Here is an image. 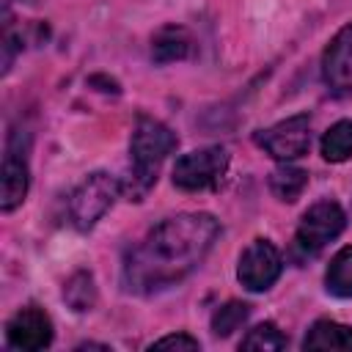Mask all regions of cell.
Segmentation results:
<instances>
[{
	"mask_svg": "<svg viewBox=\"0 0 352 352\" xmlns=\"http://www.w3.org/2000/svg\"><path fill=\"white\" fill-rule=\"evenodd\" d=\"M220 234L209 212H182L154 226L124 258V283L135 294H154L201 267Z\"/></svg>",
	"mask_w": 352,
	"mask_h": 352,
	"instance_id": "cell-1",
	"label": "cell"
},
{
	"mask_svg": "<svg viewBox=\"0 0 352 352\" xmlns=\"http://www.w3.org/2000/svg\"><path fill=\"white\" fill-rule=\"evenodd\" d=\"M6 341L14 349L22 352H36V349H47L52 344V319L36 308V305H25L19 308L8 324H6Z\"/></svg>",
	"mask_w": 352,
	"mask_h": 352,
	"instance_id": "cell-8",
	"label": "cell"
},
{
	"mask_svg": "<svg viewBox=\"0 0 352 352\" xmlns=\"http://www.w3.org/2000/svg\"><path fill=\"white\" fill-rule=\"evenodd\" d=\"M302 349H333V352H352V327L333 322V319H319L308 327L302 338Z\"/></svg>",
	"mask_w": 352,
	"mask_h": 352,
	"instance_id": "cell-12",
	"label": "cell"
},
{
	"mask_svg": "<svg viewBox=\"0 0 352 352\" xmlns=\"http://www.w3.org/2000/svg\"><path fill=\"white\" fill-rule=\"evenodd\" d=\"M8 3H11V0H3V8H8Z\"/></svg>",
	"mask_w": 352,
	"mask_h": 352,
	"instance_id": "cell-20",
	"label": "cell"
},
{
	"mask_svg": "<svg viewBox=\"0 0 352 352\" xmlns=\"http://www.w3.org/2000/svg\"><path fill=\"white\" fill-rule=\"evenodd\" d=\"M256 143L275 160L289 162L302 157L311 148V116L308 113H297L289 116L267 129L256 132Z\"/></svg>",
	"mask_w": 352,
	"mask_h": 352,
	"instance_id": "cell-6",
	"label": "cell"
},
{
	"mask_svg": "<svg viewBox=\"0 0 352 352\" xmlns=\"http://www.w3.org/2000/svg\"><path fill=\"white\" fill-rule=\"evenodd\" d=\"M228 170V151L223 146H204L187 151L173 165V184L184 192L217 187Z\"/></svg>",
	"mask_w": 352,
	"mask_h": 352,
	"instance_id": "cell-5",
	"label": "cell"
},
{
	"mask_svg": "<svg viewBox=\"0 0 352 352\" xmlns=\"http://www.w3.org/2000/svg\"><path fill=\"white\" fill-rule=\"evenodd\" d=\"M280 272H283L280 250L264 236L253 239L242 250L236 264V278L248 292H267L280 278Z\"/></svg>",
	"mask_w": 352,
	"mask_h": 352,
	"instance_id": "cell-7",
	"label": "cell"
},
{
	"mask_svg": "<svg viewBox=\"0 0 352 352\" xmlns=\"http://www.w3.org/2000/svg\"><path fill=\"white\" fill-rule=\"evenodd\" d=\"M121 192V184L110 176V173H91L88 179H82L77 184V190L69 198V220L77 231H91L102 214L116 204Z\"/></svg>",
	"mask_w": 352,
	"mask_h": 352,
	"instance_id": "cell-4",
	"label": "cell"
},
{
	"mask_svg": "<svg viewBox=\"0 0 352 352\" xmlns=\"http://www.w3.org/2000/svg\"><path fill=\"white\" fill-rule=\"evenodd\" d=\"M242 349H258V352H275L286 346V336L278 330V324L272 322H261L256 327L248 330V336L239 341Z\"/></svg>",
	"mask_w": 352,
	"mask_h": 352,
	"instance_id": "cell-18",
	"label": "cell"
},
{
	"mask_svg": "<svg viewBox=\"0 0 352 352\" xmlns=\"http://www.w3.org/2000/svg\"><path fill=\"white\" fill-rule=\"evenodd\" d=\"M322 77L330 91L352 94V22L330 38L322 55Z\"/></svg>",
	"mask_w": 352,
	"mask_h": 352,
	"instance_id": "cell-9",
	"label": "cell"
},
{
	"mask_svg": "<svg viewBox=\"0 0 352 352\" xmlns=\"http://www.w3.org/2000/svg\"><path fill=\"white\" fill-rule=\"evenodd\" d=\"M192 52V36L182 25H165L151 38V58L157 63H173L184 60Z\"/></svg>",
	"mask_w": 352,
	"mask_h": 352,
	"instance_id": "cell-11",
	"label": "cell"
},
{
	"mask_svg": "<svg viewBox=\"0 0 352 352\" xmlns=\"http://www.w3.org/2000/svg\"><path fill=\"white\" fill-rule=\"evenodd\" d=\"M176 135L157 118L140 116L135 129H132V140H129V160H132V170H129V195L138 201L143 198L160 173V165L165 162V157L176 148Z\"/></svg>",
	"mask_w": 352,
	"mask_h": 352,
	"instance_id": "cell-2",
	"label": "cell"
},
{
	"mask_svg": "<svg viewBox=\"0 0 352 352\" xmlns=\"http://www.w3.org/2000/svg\"><path fill=\"white\" fill-rule=\"evenodd\" d=\"M305 187H308V170L302 168L280 165L270 173V192L283 204H294Z\"/></svg>",
	"mask_w": 352,
	"mask_h": 352,
	"instance_id": "cell-13",
	"label": "cell"
},
{
	"mask_svg": "<svg viewBox=\"0 0 352 352\" xmlns=\"http://www.w3.org/2000/svg\"><path fill=\"white\" fill-rule=\"evenodd\" d=\"M322 157L327 162H346L352 157V121H336L322 135Z\"/></svg>",
	"mask_w": 352,
	"mask_h": 352,
	"instance_id": "cell-16",
	"label": "cell"
},
{
	"mask_svg": "<svg viewBox=\"0 0 352 352\" xmlns=\"http://www.w3.org/2000/svg\"><path fill=\"white\" fill-rule=\"evenodd\" d=\"M30 187V170H28V160L22 154V148L16 146V135L8 143L6 160H3V182H0V209L3 212H14Z\"/></svg>",
	"mask_w": 352,
	"mask_h": 352,
	"instance_id": "cell-10",
	"label": "cell"
},
{
	"mask_svg": "<svg viewBox=\"0 0 352 352\" xmlns=\"http://www.w3.org/2000/svg\"><path fill=\"white\" fill-rule=\"evenodd\" d=\"M324 286L336 297H352V245L341 248L324 272Z\"/></svg>",
	"mask_w": 352,
	"mask_h": 352,
	"instance_id": "cell-14",
	"label": "cell"
},
{
	"mask_svg": "<svg viewBox=\"0 0 352 352\" xmlns=\"http://www.w3.org/2000/svg\"><path fill=\"white\" fill-rule=\"evenodd\" d=\"M248 316H250V305H248V302H239V300H231V302L220 305V308L212 314V333H214L217 338H226V336H231L234 330H239Z\"/></svg>",
	"mask_w": 352,
	"mask_h": 352,
	"instance_id": "cell-17",
	"label": "cell"
},
{
	"mask_svg": "<svg viewBox=\"0 0 352 352\" xmlns=\"http://www.w3.org/2000/svg\"><path fill=\"white\" fill-rule=\"evenodd\" d=\"M346 226V214L344 209L324 198V201H316L314 206H308L300 217V226L294 231V245L292 250L297 253V258H311L316 256L327 242H333Z\"/></svg>",
	"mask_w": 352,
	"mask_h": 352,
	"instance_id": "cell-3",
	"label": "cell"
},
{
	"mask_svg": "<svg viewBox=\"0 0 352 352\" xmlns=\"http://www.w3.org/2000/svg\"><path fill=\"white\" fill-rule=\"evenodd\" d=\"M198 338L187 336V333H170V336H162L151 344V349H198Z\"/></svg>",
	"mask_w": 352,
	"mask_h": 352,
	"instance_id": "cell-19",
	"label": "cell"
},
{
	"mask_svg": "<svg viewBox=\"0 0 352 352\" xmlns=\"http://www.w3.org/2000/svg\"><path fill=\"white\" fill-rule=\"evenodd\" d=\"M63 300H66V305H69L72 311H77V314L91 311V308H94V302H96L94 275H91V272H85V270L74 272V275L66 280V286H63Z\"/></svg>",
	"mask_w": 352,
	"mask_h": 352,
	"instance_id": "cell-15",
	"label": "cell"
}]
</instances>
